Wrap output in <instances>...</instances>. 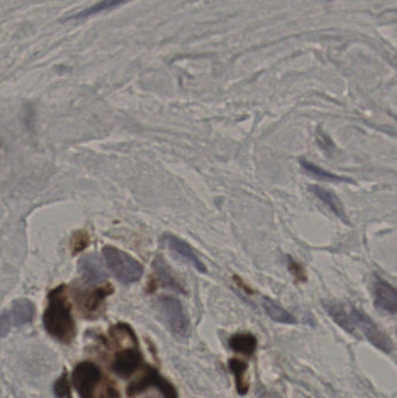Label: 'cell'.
<instances>
[{"mask_svg":"<svg viewBox=\"0 0 397 398\" xmlns=\"http://www.w3.org/2000/svg\"><path fill=\"white\" fill-rule=\"evenodd\" d=\"M111 285L110 284H106L105 287L98 288L96 289L95 291H91L89 294H86L84 297L81 300V303H82V307L86 309V311L89 312H93V311L97 310L100 304L103 303V300L108 297V295L112 294Z\"/></svg>","mask_w":397,"mask_h":398,"instance_id":"cell-17","label":"cell"},{"mask_svg":"<svg viewBox=\"0 0 397 398\" xmlns=\"http://www.w3.org/2000/svg\"><path fill=\"white\" fill-rule=\"evenodd\" d=\"M301 166H302L303 169L308 174L309 176L313 177L316 180L325 181V182H345V183H352L353 180L348 178V177L339 176V175H335V174L330 173L328 170L323 169L321 166H316V164H312L310 161L302 160L301 161Z\"/></svg>","mask_w":397,"mask_h":398,"instance_id":"cell-15","label":"cell"},{"mask_svg":"<svg viewBox=\"0 0 397 398\" xmlns=\"http://www.w3.org/2000/svg\"><path fill=\"white\" fill-rule=\"evenodd\" d=\"M103 255L108 268L122 283H134L142 278L144 268L140 265V262L137 261L125 251L106 246L105 249H103Z\"/></svg>","mask_w":397,"mask_h":398,"instance_id":"cell-3","label":"cell"},{"mask_svg":"<svg viewBox=\"0 0 397 398\" xmlns=\"http://www.w3.org/2000/svg\"><path fill=\"white\" fill-rule=\"evenodd\" d=\"M48 298L50 304L43 316L45 329L61 343H71L76 336V325L67 300L66 288L63 285L56 288Z\"/></svg>","mask_w":397,"mask_h":398,"instance_id":"cell-2","label":"cell"},{"mask_svg":"<svg viewBox=\"0 0 397 398\" xmlns=\"http://www.w3.org/2000/svg\"><path fill=\"white\" fill-rule=\"evenodd\" d=\"M290 269H292V273H294L296 278H299V276H301L302 280L304 278V271H302V268L299 267L296 262L292 261V260H290Z\"/></svg>","mask_w":397,"mask_h":398,"instance_id":"cell-23","label":"cell"},{"mask_svg":"<svg viewBox=\"0 0 397 398\" xmlns=\"http://www.w3.org/2000/svg\"><path fill=\"white\" fill-rule=\"evenodd\" d=\"M79 271L82 273L84 280L89 283H99L108 278V274L97 255L89 254L83 256L79 261Z\"/></svg>","mask_w":397,"mask_h":398,"instance_id":"cell-10","label":"cell"},{"mask_svg":"<svg viewBox=\"0 0 397 398\" xmlns=\"http://www.w3.org/2000/svg\"><path fill=\"white\" fill-rule=\"evenodd\" d=\"M231 372L234 373L236 379V392L239 395H246L248 392V383L245 380L246 375L247 363L239 359H232L229 361Z\"/></svg>","mask_w":397,"mask_h":398,"instance_id":"cell-18","label":"cell"},{"mask_svg":"<svg viewBox=\"0 0 397 398\" xmlns=\"http://www.w3.org/2000/svg\"><path fill=\"white\" fill-rule=\"evenodd\" d=\"M158 307L164 323L175 336L187 338L190 334V322L183 305L178 298L162 297L158 300Z\"/></svg>","mask_w":397,"mask_h":398,"instance_id":"cell-4","label":"cell"},{"mask_svg":"<svg viewBox=\"0 0 397 398\" xmlns=\"http://www.w3.org/2000/svg\"><path fill=\"white\" fill-rule=\"evenodd\" d=\"M258 395H259V398H282L277 392H270L266 389H259Z\"/></svg>","mask_w":397,"mask_h":398,"instance_id":"cell-22","label":"cell"},{"mask_svg":"<svg viewBox=\"0 0 397 398\" xmlns=\"http://www.w3.org/2000/svg\"><path fill=\"white\" fill-rule=\"evenodd\" d=\"M149 387H156L160 389L164 398H178V392L175 390L174 385L169 383L167 380H164L162 376L159 375V373L153 368H147L146 375L138 381L133 382L128 387V396L134 397L144 392Z\"/></svg>","mask_w":397,"mask_h":398,"instance_id":"cell-6","label":"cell"},{"mask_svg":"<svg viewBox=\"0 0 397 398\" xmlns=\"http://www.w3.org/2000/svg\"><path fill=\"white\" fill-rule=\"evenodd\" d=\"M309 189L321 202L324 203L325 206L331 212L335 213V216L338 217L340 220L348 224L347 215H346V211H345L344 205L340 202V199L335 196V193L318 186H311Z\"/></svg>","mask_w":397,"mask_h":398,"instance_id":"cell-11","label":"cell"},{"mask_svg":"<svg viewBox=\"0 0 397 398\" xmlns=\"http://www.w3.org/2000/svg\"><path fill=\"white\" fill-rule=\"evenodd\" d=\"M142 363V356L138 345H132L117 353L112 363V370L120 377H128L140 367Z\"/></svg>","mask_w":397,"mask_h":398,"instance_id":"cell-7","label":"cell"},{"mask_svg":"<svg viewBox=\"0 0 397 398\" xmlns=\"http://www.w3.org/2000/svg\"><path fill=\"white\" fill-rule=\"evenodd\" d=\"M128 1L130 0H100V1L95 4V5H92V6L88 7L86 10L69 16V17L66 18V20L86 19V18L97 16V14L105 12V11L117 8V7L122 6L124 4L128 3Z\"/></svg>","mask_w":397,"mask_h":398,"instance_id":"cell-14","label":"cell"},{"mask_svg":"<svg viewBox=\"0 0 397 398\" xmlns=\"http://www.w3.org/2000/svg\"><path fill=\"white\" fill-rule=\"evenodd\" d=\"M54 392L57 398H72L71 389H70L67 373H63L62 375L56 380L55 385H54Z\"/></svg>","mask_w":397,"mask_h":398,"instance_id":"cell-20","label":"cell"},{"mask_svg":"<svg viewBox=\"0 0 397 398\" xmlns=\"http://www.w3.org/2000/svg\"><path fill=\"white\" fill-rule=\"evenodd\" d=\"M11 316L8 312H3L0 314V336H6L11 330Z\"/></svg>","mask_w":397,"mask_h":398,"instance_id":"cell-21","label":"cell"},{"mask_svg":"<svg viewBox=\"0 0 397 398\" xmlns=\"http://www.w3.org/2000/svg\"><path fill=\"white\" fill-rule=\"evenodd\" d=\"M323 305L328 316L346 332L355 336H358V332H360L373 346L382 352L386 354L393 352L394 345L391 338L362 311L337 300H326Z\"/></svg>","mask_w":397,"mask_h":398,"instance_id":"cell-1","label":"cell"},{"mask_svg":"<svg viewBox=\"0 0 397 398\" xmlns=\"http://www.w3.org/2000/svg\"><path fill=\"white\" fill-rule=\"evenodd\" d=\"M373 291H374L375 305L379 309L386 311L388 314H396L397 292L393 285L381 278H376Z\"/></svg>","mask_w":397,"mask_h":398,"instance_id":"cell-8","label":"cell"},{"mask_svg":"<svg viewBox=\"0 0 397 398\" xmlns=\"http://www.w3.org/2000/svg\"><path fill=\"white\" fill-rule=\"evenodd\" d=\"M229 345L234 352L243 356H252L258 347V340L252 333H236L231 336Z\"/></svg>","mask_w":397,"mask_h":398,"instance_id":"cell-13","label":"cell"},{"mask_svg":"<svg viewBox=\"0 0 397 398\" xmlns=\"http://www.w3.org/2000/svg\"><path fill=\"white\" fill-rule=\"evenodd\" d=\"M108 398H120L119 397V394L117 392L115 388L112 387H108Z\"/></svg>","mask_w":397,"mask_h":398,"instance_id":"cell-24","label":"cell"},{"mask_svg":"<svg viewBox=\"0 0 397 398\" xmlns=\"http://www.w3.org/2000/svg\"><path fill=\"white\" fill-rule=\"evenodd\" d=\"M154 269L155 273L158 275L159 281L161 282L162 285L173 288V289H176V290H182L180 284L175 281L174 276L168 271L167 263L161 258H158L155 260Z\"/></svg>","mask_w":397,"mask_h":398,"instance_id":"cell-19","label":"cell"},{"mask_svg":"<svg viewBox=\"0 0 397 398\" xmlns=\"http://www.w3.org/2000/svg\"><path fill=\"white\" fill-rule=\"evenodd\" d=\"M163 240L166 245L174 253H176L180 258L185 260L191 266H194L200 273H207V268L204 266L203 262L200 261L198 255L192 251L189 244L183 241L182 239L178 238L176 235H166Z\"/></svg>","mask_w":397,"mask_h":398,"instance_id":"cell-9","label":"cell"},{"mask_svg":"<svg viewBox=\"0 0 397 398\" xmlns=\"http://www.w3.org/2000/svg\"><path fill=\"white\" fill-rule=\"evenodd\" d=\"M35 314L34 304L28 300H18L13 303L11 310V320L16 326H23L33 320Z\"/></svg>","mask_w":397,"mask_h":398,"instance_id":"cell-12","label":"cell"},{"mask_svg":"<svg viewBox=\"0 0 397 398\" xmlns=\"http://www.w3.org/2000/svg\"><path fill=\"white\" fill-rule=\"evenodd\" d=\"M100 379V369L92 363H79L72 373V382L81 398H95V389Z\"/></svg>","mask_w":397,"mask_h":398,"instance_id":"cell-5","label":"cell"},{"mask_svg":"<svg viewBox=\"0 0 397 398\" xmlns=\"http://www.w3.org/2000/svg\"><path fill=\"white\" fill-rule=\"evenodd\" d=\"M263 307L266 314L272 318L274 322L281 324H296V318L290 312L284 310L281 305L275 303L274 300L268 297L263 298Z\"/></svg>","mask_w":397,"mask_h":398,"instance_id":"cell-16","label":"cell"}]
</instances>
